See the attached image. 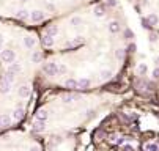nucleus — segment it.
<instances>
[{"instance_id": "1", "label": "nucleus", "mask_w": 159, "mask_h": 151, "mask_svg": "<svg viewBox=\"0 0 159 151\" xmlns=\"http://www.w3.org/2000/svg\"><path fill=\"white\" fill-rule=\"evenodd\" d=\"M14 58H16V54H14V50H10V49H3L2 50V60L5 63H14Z\"/></svg>"}, {"instance_id": "2", "label": "nucleus", "mask_w": 159, "mask_h": 151, "mask_svg": "<svg viewBox=\"0 0 159 151\" xmlns=\"http://www.w3.org/2000/svg\"><path fill=\"white\" fill-rule=\"evenodd\" d=\"M57 73H58L57 63H48V65H44V74H48V76H55Z\"/></svg>"}, {"instance_id": "3", "label": "nucleus", "mask_w": 159, "mask_h": 151, "mask_svg": "<svg viewBox=\"0 0 159 151\" xmlns=\"http://www.w3.org/2000/svg\"><path fill=\"white\" fill-rule=\"evenodd\" d=\"M44 17H46V13H44V11H41V10H36V11H33V13L30 14L32 22H40V20H43Z\"/></svg>"}, {"instance_id": "4", "label": "nucleus", "mask_w": 159, "mask_h": 151, "mask_svg": "<svg viewBox=\"0 0 159 151\" xmlns=\"http://www.w3.org/2000/svg\"><path fill=\"white\" fill-rule=\"evenodd\" d=\"M17 94H19L20 98H27L28 94H30V87L28 85H22V87L17 88Z\"/></svg>"}, {"instance_id": "5", "label": "nucleus", "mask_w": 159, "mask_h": 151, "mask_svg": "<svg viewBox=\"0 0 159 151\" xmlns=\"http://www.w3.org/2000/svg\"><path fill=\"white\" fill-rule=\"evenodd\" d=\"M90 85H92V82H90V79H79L77 80V88H82V90H87V88H90Z\"/></svg>"}, {"instance_id": "6", "label": "nucleus", "mask_w": 159, "mask_h": 151, "mask_svg": "<svg viewBox=\"0 0 159 151\" xmlns=\"http://www.w3.org/2000/svg\"><path fill=\"white\" fill-rule=\"evenodd\" d=\"M44 129H46V126H44L43 121H36V123L32 124V131L33 132H44Z\"/></svg>"}, {"instance_id": "7", "label": "nucleus", "mask_w": 159, "mask_h": 151, "mask_svg": "<svg viewBox=\"0 0 159 151\" xmlns=\"http://www.w3.org/2000/svg\"><path fill=\"white\" fill-rule=\"evenodd\" d=\"M24 113H25L24 109L17 107V109H14V112H13V118L14 120H22V118H24Z\"/></svg>"}, {"instance_id": "8", "label": "nucleus", "mask_w": 159, "mask_h": 151, "mask_svg": "<svg viewBox=\"0 0 159 151\" xmlns=\"http://www.w3.org/2000/svg\"><path fill=\"white\" fill-rule=\"evenodd\" d=\"M10 84H8V82H5L3 79H2V80H0V93H3V94H7V93H10Z\"/></svg>"}, {"instance_id": "9", "label": "nucleus", "mask_w": 159, "mask_h": 151, "mask_svg": "<svg viewBox=\"0 0 159 151\" xmlns=\"http://www.w3.org/2000/svg\"><path fill=\"white\" fill-rule=\"evenodd\" d=\"M46 120H48V110L41 109V110L36 113V121H43V123H44Z\"/></svg>"}, {"instance_id": "10", "label": "nucleus", "mask_w": 159, "mask_h": 151, "mask_svg": "<svg viewBox=\"0 0 159 151\" xmlns=\"http://www.w3.org/2000/svg\"><path fill=\"white\" fill-rule=\"evenodd\" d=\"M20 69H22V66H20L19 63H11L10 66H8V73H11V74H16V73H19Z\"/></svg>"}, {"instance_id": "11", "label": "nucleus", "mask_w": 159, "mask_h": 151, "mask_svg": "<svg viewBox=\"0 0 159 151\" xmlns=\"http://www.w3.org/2000/svg\"><path fill=\"white\" fill-rule=\"evenodd\" d=\"M65 87H68L69 90H74V88H77V80L76 79H68L65 82Z\"/></svg>"}, {"instance_id": "12", "label": "nucleus", "mask_w": 159, "mask_h": 151, "mask_svg": "<svg viewBox=\"0 0 159 151\" xmlns=\"http://www.w3.org/2000/svg\"><path fill=\"white\" fill-rule=\"evenodd\" d=\"M11 118L8 115H0V126H10Z\"/></svg>"}, {"instance_id": "13", "label": "nucleus", "mask_w": 159, "mask_h": 151, "mask_svg": "<svg viewBox=\"0 0 159 151\" xmlns=\"http://www.w3.org/2000/svg\"><path fill=\"white\" fill-rule=\"evenodd\" d=\"M43 44H44L46 47L54 46V38H52V36H48V35H44V36H43Z\"/></svg>"}, {"instance_id": "14", "label": "nucleus", "mask_w": 159, "mask_h": 151, "mask_svg": "<svg viewBox=\"0 0 159 151\" xmlns=\"http://www.w3.org/2000/svg\"><path fill=\"white\" fill-rule=\"evenodd\" d=\"M109 30H110L112 33H118V32H120L118 22H115V20H113V22H110V24H109Z\"/></svg>"}, {"instance_id": "15", "label": "nucleus", "mask_w": 159, "mask_h": 151, "mask_svg": "<svg viewBox=\"0 0 159 151\" xmlns=\"http://www.w3.org/2000/svg\"><path fill=\"white\" fill-rule=\"evenodd\" d=\"M24 43H25V46H27L28 49H32V47L36 44V41H35L32 36H25V38H24Z\"/></svg>"}, {"instance_id": "16", "label": "nucleus", "mask_w": 159, "mask_h": 151, "mask_svg": "<svg viewBox=\"0 0 159 151\" xmlns=\"http://www.w3.org/2000/svg\"><path fill=\"white\" fill-rule=\"evenodd\" d=\"M57 27H55V25H52V27H48L46 28V35H48V36H52L54 38V35H57Z\"/></svg>"}, {"instance_id": "17", "label": "nucleus", "mask_w": 159, "mask_h": 151, "mask_svg": "<svg viewBox=\"0 0 159 151\" xmlns=\"http://www.w3.org/2000/svg\"><path fill=\"white\" fill-rule=\"evenodd\" d=\"M41 58H43L41 52H33V54H32V61H33V63H40Z\"/></svg>"}, {"instance_id": "18", "label": "nucleus", "mask_w": 159, "mask_h": 151, "mask_svg": "<svg viewBox=\"0 0 159 151\" xmlns=\"http://www.w3.org/2000/svg\"><path fill=\"white\" fill-rule=\"evenodd\" d=\"M61 99L65 101V102H73V101H76L77 99V94H65Z\"/></svg>"}, {"instance_id": "19", "label": "nucleus", "mask_w": 159, "mask_h": 151, "mask_svg": "<svg viewBox=\"0 0 159 151\" xmlns=\"http://www.w3.org/2000/svg\"><path fill=\"white\" fill-rule=\"evenodd\" d=\"M17 17H19V19H28L30 14H28L27 10H20V11H17Z\"/></svg>"}, {"instance_id": "20", "label": "nucleus", "mask_w": 159, "mask_h": 151, "mask_svg": "<svg viewBox=\"0 0 159 151\" xmlns=\"http://www.w3.org/2000/svg\"><path fill=\"white\" fill-rule=\"evenodd\" d=\"M158 150H159V148H158V145H156V143H146L143 151H158Z\"/></svg>"}, {"instance_id": "21", "label": "nucleus", "mask_w": 159, "mask_h": 151, "mask_svg": "<svg viewBox=\"0 0 159 151\" xmlns=\"http://www.w3.org/2000/svg\"><path fill=\"white\" fill-rule=\"evenodd\" d=\"M95 14L98 17L104 16V7H101V5H98V7H95Z\"/></svg>"}, {"instance_id": "22", "label": "nucleus", "mask_w": 159, "mask_h": 151, "mask_svg": "<svg viewBox=\"0 0 159 151\" xmlns=\"http://www.w3.org/2000/svg\"><path fill=\"white\" fill-rule=\"evenodd\" d=\"M148 20H150V24H151V25H156V24L159 22V19H158V16H156V14H148Z\"/></svg>"}, {"instance_id": "23", "label": "nucleus", "mask_w": 159, "mask_h": 151, "mask_svg": "<svg viewBox=\"0 0 159 151\" xmlns=\"http://www.w3.org/2000/svg\"><path fill=\"white\" fill-rule=\"evenodd\" d=\"M5 82H8V84L11 85V82L14 80V74H11V73H7V76H5V79H3Z\"/></svg>"}, {"instance_id": "24", "label": "nucleus", "mask_w": 159, "mask_h": 151, "mask_svg": "<svg viewBox=\"0 0 159 151\" xmlns=\"http://www.w3.org/2000/svg\"><path fill=\"white\" fill-rule=\"evenodd\" d=\"M146 69H148V68H146L145 63H140V65H139V74H145Z\"/></svg>"}, {"instance_id": "25", "label": "nucleus", "mask_w": 159, "mask_h": 151, "mask_svg": "<svg viewBox=\"0 0 159 151\" xmlns=\"http://www.w3.org/2000/svg\"><path fill=\"white\" fill-rule=\"evenodd\" d=\"M80 22H82V19H80V17H77V16L71 19V25H79Z\"/></svg>"}, {"instance_id": "26", "label": "nucleus", "mask_w": 159, "mask_h": 151, "mask_svg": "<svg viewBox=\"0 0 159 151\" xmlns=\"http://www.w3.org/2000/svg\"><path fill=\"white\" fill-rule=\"evenodd\" d=\"M110 76H112L110 71H102V73H101V77L102 79H110Z\"/></svg>"}, {"instance_id": "27", "label": "nucleus", "mask_w": 159, "mask_h": 151, "mask_svg": "<svg viewBox=\"0 0 159 151\" xmlns=\"http://www.w3.org/2000/svg\"><path fill=\"white\" fill-rule=\"evenodd\" d=\"M79 43H82V36H77L74 41H71V43H69V46H77Z\"/></svg>"}, {"instance_id": "28", "label": "nucleus", "mask_w": 159, "mask_h": 151, "mask_svg": "<svg viewBox=\"0 0 159 151\" xmlns=\"http://www.w3.org/2000/svg\"><path fill=\"white\" fill-rule=\"evenodd\" d=\"M121 151H134V146L132 145H123V148H121Z\"/></svg>"}, {"instance_id": "29", "label": "nucleus", "mask_w": 159, "mask_h": 151, "mask_svg": "<svg viewBox=\"0 0 159 151\" xmlns=\"http://www.w3.org/2000/svg\"><path fill=\"white\" fill-rule=\"evenodd\" d=\"M151 76H153V79H159V68H156V69H153Z\"/></svg>"}, {"instance_id": "30", "label": "nucleus", "mask_w": 159, "mask_h": 151, "mask_svg": "<svg viewBox=\"0 0 159 151\" xmlns=\"http://www.w3.org/2000/svg\"><path fill=\"white\" fill-rule=\"evenodd\" d=\"M58 73L65 74V73H66V66H65V65H58Z\"/></svg>"}, {"instance_id": "31", "label": "nucleus", "mask_w": 159, "mask_h": 151, "mask_svg": "<svg viewBox=\"0 0 159 151\" xmlns=\"http://www.w3.org/2000/svg\"><path fill=\"white\" fill-rule=\"evenodd\" d=\"M107 5H109V7H115V5H117V0H107Z\"/></svg>"}, {"instance_id": "32", "label": "nucleus", "mask_w": 159, "mask_h": 151, "mask_svg": "<svg viewBox=\"0 0 159 151\" xmlns=\"http://www.w3.org/2000/svg\"><path fill=\"white\" fill-rule=\"evenodd\" d=\"M117 57H118V58L123 57V52H121V50H117Z\"/></svg>"}, {"instance_id": "33", "label": "nucleus", "mask_w": 159, "mask_h": 151, "mask_svg": "<svg viewBox=\"0 0 159 151\" xmlns=\"http://www.w3.org/2000/svg\"><path fill=\"white\" fill-rule=\"evenodd\" d=\"M150 41H153V43H154V41H156V35H150Z\"/></svg>"}, {"instance_id": "34", "label": "nucleus", "mask_w": 159, "mask_h": 151, "mask_svg": "<svg viewBox=\"0 0 159 151\" xmlns=\"http://www.w3.org/2000/svg\"><path fill=\"white\" fill-rule=\"evenodd\" d=\"M126 36H128V38H131V36H132V33H131V30H128V32H126Z\"/></svg>"}, {"instance_id": "35", "label": "nucleus", "mask_w": 159, "mask_h": 151, "mask_svg": "<svg viewBox=\"0 0 159 151\" xmlns=\"http://www.w3.org/2000/svg\"><path fill=\"white\" fill-rule=\"evenodd\" d=\"M30 151H40V148H38V146H33V148H30Z\"/></svg>"}, {"instance_id": "36", "label": "nucleus", "mask_w": 159, "mask_h": 151, "mask_svg": "<svg viewBox=\"0 0 159 151\" xmlns=\"http://www.w3.org/2000/svg\"><path fill=\"white\" fill-rule=\"evenodd\" d=\"M0 43L3 44V35H2V33H0Z\"/></svg>"}, {"instance_id": "37", "label": "nucleus", "mask_w": 159, "mask_h": 151, "mask_svg": "<svg viewBox=\"0 0 159 151\" xmlns=\"http://www.w3.org/2000/svg\"><path fill=\"white\" fill-rule=\"evenodd\" d=\"M0 49H2V43H0Z\"/></svg>"}, {"instance_id": "38", "label": "nucleus", "mask_w": 159, "mask_h": 151, "mask_svg": "<svg viewBox=\"0 0 159 151\" xmlns=\"http://www.w3.org/2000/svg\"><path fill=\"white\" fill-rule=\"evenodd\" d=\"M158 63H159V57H158Z\"/></svg>"}]
</instances>
